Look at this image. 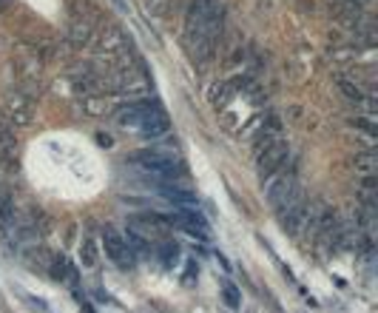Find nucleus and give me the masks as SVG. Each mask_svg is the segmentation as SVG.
Returning a JSON list of instances; mask_svg holds the SVG:
<instances>
[{"label":"nucleus","instance_id":"obj_14","mask_svg":"<svg viewBox=\"0 0 378 313\" xmlns=\"http://www.w3.org/2000/svg\"><path fill=\"white\" fill-rule=\"evenodd\" d=\"M157 253L162 257V262H165L168 268H171V265L179 259V248H177V245H171V242H168V245H160V248H157Z\"/></svg>","mask_w":378,"mask_h":313},{"label":"nucleus","instance_id":"obj_2","mask_svg":"<svg viewBox=\"0 0 378 313\" xmlns=\"http://www.w3.org/2000/svg\"><path fill=\"white\" fill-rule=\"evenodd\" d=\"M264 194H268V202L279 211V208H285L288 202L299 200L301 197V191H299V183H296V174L288 171V165L276 171L273 177L264 180Z\"/></svg>","mask_w":378,"mask_h":313},{"label":"nucleus","instance_id":"obj_10","mask_svg":"<svg viewBox=\"0 0 378 313\" xmlns=\"http://www.w3.org/2000/svg\"><path fill=\"white\" fill-rule=\"evenodd\" d=\"M123 240H125L128 251L134 253V257H145V253H151V240H148V237H142V233H140V231H134V228H128Z\"/></svg>","mask_w":378,"mask_h":313},{"label":"nucleus","instance_id":"obj_7","mask_svg":"<svg viewBox=\"0 0 378 313\" xmlns=\"http://www.w3.org/2000/svg\"><path fill=\"white\" fill-rule=\"evenodd\" d=\"M160 194L165 200H171L174 205H179V208H194L197 205V197L188 188H182L179 183H160Z\"/></svg>","mask_w":378,"mask_h":313},{"label":"nucleus","instance_id":"obj_4","mask_svg":"<svg viewBox=\"0 0 378 313\" xmlns=\"http://www.w3.org/2000/svg\"><path fill=\"white\" fill-rule=\"evenodd\" d=\"M157 108V103H151V100H142V97H137V100H131V103H123L117 111H114V120L117 126L123 128H131V131H140V126L145 123V117Z\"/></svg>","mask_w":378,"mask_h":313},{"label":"nucleus","instance_id":"obj_11","mask_svg":"<svg viewBox=\"0 0 378 313\" xmlns=\"http://www.w3.org/2000/svg\"><path fill=\"white\" fill-rule=\"evenodd\" d=\"M83 108L88 117H100V114H108L111 111V103L105 94H94V97H86L83 100Z\"/></svg>","mask_w":378,"mask_h":313},{"label":"nucleus","instance_id":"obj_9","mask_svg":"<svg viewBox=\"0 0 378 313\" xmlns=\"http://www.w3.org/2000/svg\"><path fill=\"white\" fill-rule=\"evenodd\" d=\"M9 117H12L14 123H21V126L32 123L34 111H32V100H29V97L14 94V97H12V103H9Z\"/></svg>","mask_w":378,"mask_h":313},{"label":"nucleus","instance_id":"obj_8","mask_svg":"<svg viewBox=\"0 0 378 313\" xmlns=\"http://www.w3.org/2000/svg\"><path fill=\"white\" fill-rule=\"evenodd\" d=\"M234 100H236V91H234V86L228 80H225V83H214L211 91H207V103H211L216 111H225Z\"/></svg>","mask_w":378,"mask_h":313},{"label":"nucleus","instance_id":"obj_1","mask_svg":"<svg viewBox=\"0 0 378 313\" xmlns=\"http://www.w3.org/2000/svg\"><path fill=\"white\" fill-rule=\"evenodd\" d=\"M222 26L225 12L216 0H194L185 17V49L197 66L214 60L222 40Z\"/></svg>","mask_w":378,"mask_h":313},{"label":"nucleus","instance_id":"obj_5","mask_svg":"<svg viewBox=\"0 0 378 313\" xmlns=\"http://www.w3.org/2000/svg\"><path fill=\"white\" fill-rule=\"evenodd\" d=\"M103 245H105V253L111 259H114L123 270H131L137 265V257L128 251V245H125V240L120 237V233L114 231V228H105V233H103Z\"/></svg>","mask_w":378,"mask_h":313},{"label":"nucleus","instance_id":"obj_13","mask_svg":"<svg viewBox=\"0 0 378 313\" xmlns=\"http://www.w3.org/2000/svg\"><path fill=\"white\" fill-rule=\"evenodd\" d=\"M355 168L364 174V177H373L375 171V154L373 151H364V154H355Z\"/></svg>","mask_w":378,"mask_h":313},{"label":"nucleus","instance_id":"obj_6","mask_svg":"<svg viewBox=\"0 0 378 313\" xmlns=\"http://www.w3.org/2000/svg\"><path fill=\"white\" fill-rule=\"evenodd\" d=\"M137 134H142L145 140H165V137L171 134V120H168V114L157 106L154 111H151V114L145 117V123L140 126Z\"/></svg>","mask_w":378,"mask_h":313},{"label":"nucleus","instance_id":"obj_15","mask_svg":"<svg viewBox=\"0 0 378 313\" xmlns=\"http://www.w3.org/2000/svg\"><path fill=\"white\" fill-rule=\"evenodd\" d=\"M225 302H228L231 308H239V290L234 285H225Z\"/></svg>","mask_w":378,"mask_h":313},{"label":"nucleus","instance_id":"obj_3","mask_svg":"<svg viewBox=\"0 0 378 313\" xmlns=\"http://www.w3.org/2000/svg\"><path fill=\"white\" fill-rule=\"evenodd\" d=\"M288 163H290V146L285 143V137L270 143V146H264L262 151H256V171H259L262 183L268 177H273L276 171H281Z\"/></svg>","mask_w":378,"mask_h":313},{"label":"nucleus","instance_id":"obj_12","mask_svg":"<svg viewBox=\"0 0 378 313\" xmlns=\"http://www.w3.org/2000/svg\"><path fill=\"white\" fill-rule=\"evenodd\" d=\"M97 257H100L97 240H94V237H86V240L80 242V265H83V268H94V265H97Z\"/></svg>","mask_w":378,"mask_h":313}]
</instances>
